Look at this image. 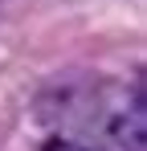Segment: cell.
Listing matches in <instances>:
<instances>
[{
    "instance_id": "2",
    "label": "cell",
    "mask_w": 147,
    "mask_h": 151,
    "mask_svg": "<svg viewBox=\"0 0 147 151\" xmlns=\"http://www.w3.org/2000/svg\"><path fill=\"white\" fill-rule=\"evenodd\" d=\"M98 131L115 151H143L147 147V102H143V86H119L106 90L102 110H98Z\"/></svg>"
},
{
    "instance_id": "3",
    "label": "cell",
    "mask_w": 147,
    "mask_h": 151,
    "mask_svg": "<svg viewBox=\"0 0 147 151\" xmlns=\"http://www.w3.org/2000/svg\"><path fill=\"white\" fill-rule=\"evenodd\" d=\"M41 151H98V147H90V143H78V139H70V135L61 131V135H57V139H49Z\"/></svg>"
},
{
    "instance_id": "1",
    "label": "cell",
    "mask_w": 147,
    "mask_h": 151,
    "mask_svg": "<svg viewBox=\"0 0 147 151\" xmlns=\"http://www.w3.org/2000/svg\"><path fill=\"white\" fill-rule=\"evenodd\" d=\"M106 98V86H98L94 78L66 74L57 82H49L37 94V114L45 127H61V131H94L98 110Z\"/></svg>"
}]
</instances>
